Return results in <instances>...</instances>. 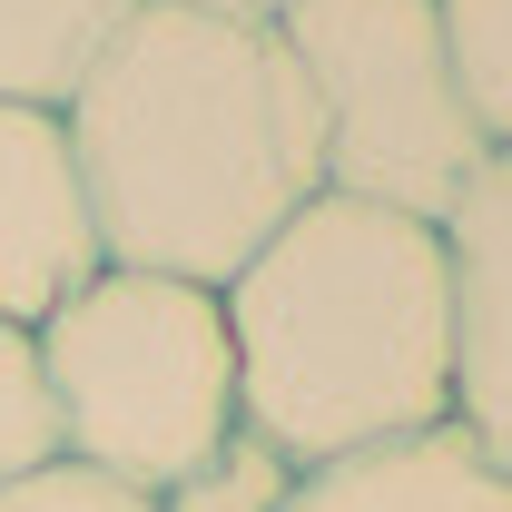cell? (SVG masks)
<instances>
[{
	"mask_svg": "<svg viewBox=\"0 0 512 512\" xmlns=\"http://www.w3.org/2000/svg\"><path fill=\"white\" fill-rule=\"evenodd\" d=\"M60 463V404L40 375V335L30 325H0V493L50 473Z\"/></svg>",
	"mask_w": 512,
	"mask_h": 512,
	"instance_id": "10",
	"label": "cell"
},
{
	"mask_svg": "<svg viewBox=\"0 0 512 512\" xmlns=\"http://www.w3.org/2000/svg\"><path fill=\"white\" fill-rule=\"evenodd\" d=\"M188 10H217V20H276L286 0H188Z\"/></svg>",
	"mask_w": 512,
	"mask_h": 512,
	"instance_id": "13",
	"label": "cell"
},
{
	"mask_svg": "<svg viewBox=\"0 0 512 512\" xmlns=\"http://www.w3.org/2000/svg\"><path fill=\"white\" fill-rule=\"evenodd\" d=\"M434 20H444V60L473 128L512 148V0H434Z\"/></svg>",
	"mask_w": 512,
	"mask_h": 512,
	"instance_id": "9",
	"label": "cell"
},
{
	"mask_svg": "<svg viewBox=\"0 0 512 512\" xmlns=\"http://www.w3.org/2000/svg\"><path fill=\"white\" fill-rule=\"evenodd\" d=\"M276 40L296 50L316 99L325 188L444 227L453 197L483 178L493 138L453 89L434 0H286Z\"/></svg>",
	"mask_w": 512,
	"mask_h": 512,
	"instance_id": "4",
	"label": "cell"
},
{
	"mask_svg": "<svg viewBox=\"0 0 512 512\" xmlns=\"http://www.w3.org/2000/svg\"><path fill=\"white\" fill-rule=\"evenodd\" d=\"M40 375L60 404V463L109 473L148 503L237 434L227 306L178 276L99 266L40 325Z\"/></svg>",
	"mask_w": 512,
	"mask_h": 512,
	"instance_id": "3",
	"label": "cell"
},
{
	"mask_svg": "<svg viewBox=\"0 0 512 512\" xmlns=\"http://www.w3.org/2000/svg\"><path fill=\"white\" fill-rule=\"evenodd\" d=\"M286 512H512V473L463 424H434V434H404V444L296 473Z\"/></svg>",
	"mask_w": 512,
	"mask_h": 512,
	"instance_id": "7",
	"label": "cell"
},
{
	"mask_svg": "<svg viewBox=\"0 0 512 512\" xmlns=\"http://www.w3.org/2000/svg\"><path fill=\"white\" fill-rule=\"evenodd\" d=\"M237 424L296 473L453 424V256L444 227L365 197H306L237 266Z\"/></svg>",
	"mask_w": 512,
	"mask_h": 512,
	"instance_id": "2",
	"label": "cell"
},
{
	"mask_svg": "<svg viewBox=\"0 0 512 512\" xmlns=\"http://www.w3.org/2000/svg\"><path fill=\"white\" fill-rule=\"evenodd\" d=\"M0 512H158L148 493H128L109 473H79V463H50V473H30V483H10Z\"/></svg>",
	"mask_w": 512,
	"mask_h": 512,
	"instance_id": "12",
	"label": "cell"
},
{
	"mask_svg": "<svg viewBox=\"0 0 512 512\" xmlns=\"http://www.w3.org/2000/svg\"><path fill=\"white\" fill-rule=\"evenodd\" d=\"M286 503H296V463L276 444H256L247 424L207 453L197 473H178V483L158 493V512H286Z\"/></svg>",
	"mask_w": 512,
	"mask_h": 512,
	"instance_id": "11",
	"label": "cell"
},
{
	"mask_svg": "<svg viewBox=\"0 0 512 512\" xmlns=\"http://www.w3.org/2000/svg\"><path fill=\"white\" fill-rule=\"evenodd\" d=\"M453 256V424L512 473V148L483 158V178L444 217Z\"/></svg>",
	"mask_w": 512,
	"mask_h": 512,
	"instance_id": "6",
	"label": "cell"
},
{
	"mask_svg": "<svg viewBox=\"0 0 512 512\" xmlns=\"http://www.w3.org/2000/svg\"><path fill=\"white\" fill-rule=\"evenodd\" d=\"M69 158L109 266L227 296L306 197H325V128L276 20L148 0L69 89Z\"/></svg>",
	"mask_w": 512,
	"mask_h": 512,
	"instance_id": "1",
	"label": "cell"
},
{
	"mask_svg": "<svg viewBox=\"0 0 512 512\" xmlns=\"http://www.w3.org/2000/svg\"><path fill=\"white\" fill-rule=\"evenodd\" d=\"M109 266L99 217L79 188L60 109H10L0 99V325H40Z\"/></svg>",
	"mask_w": 512,
	"mask_h": 512,
	"instance_id": "5",
	"label": "cell"
},
{
	"mask_svg": "<svg viewBox=\"0 0 512 512\" xmlns=\"http://www.w3.org/2000/svg\"><path fill=\"white\" fill-rule=\"evenodd\" d=\"M148 0H0V99L10 109H69V89L99 69Z\"/></svg>",
	"mask_w": 512,
	"mask_h": 512,
	"instance_id": "8",
	"label": "cell"
}]
</instances>
